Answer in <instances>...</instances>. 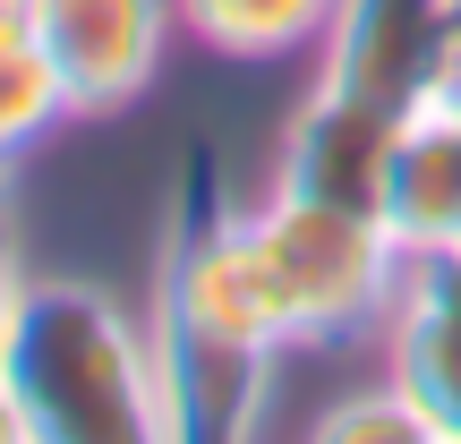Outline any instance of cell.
<instances>
[{
  "instance_id": "cell-1",
  "label": "cell",
  "mask_w": 461,
  "mask_h": 444,
  "mask_svg": "<svg viewBox=\"0 0 461 444\" xmlns=\"http://www.w3.org/2000/svg\"><path fill=\"white\" fill-rule=\"evenodd\" d=\"M146 333H154V376H163V436H240L274 359L291 350L240 214H214L171 240Z\"/></svg>"
},
{
  "instance_id": "cell-2",
  "label": "cell",
  "mask_w": 461,
  "mask_h": 444,
  "mask_svg": "<svg viewBox=\"0 0 461 444\" xmlns=\"http://www.w3.org/2000/svg\"><path fill=\"white\" fill-rule=\"evenodd\" d=\"M0 359H9L17 394H26L34 444H146V436H163L154 333L95 282L26 274L9 333H0Z\"/></svg>"
},
{
  "instance_id": "cell-3",
  "label": "cell",
  "mask_w": 461,
  "mask_h": 444,
  "mask_svg": "<svg viewBox=\"0 0 461 444\" xmlns=\"http://www.w3.org/2000/svg\"><path fill=\"white\" fill-rule=\"evenodd\" d=\"M240 231H248L257 282L274 299V325L291 350H359L384 333L393 291H402V248L376 214L274 180L240 214Z\"/></svg>"
},
{
  "instance_id": "cell-4",
  "label": "cell",
  "mask_w": 461,
  "mask_h": 444,
  "mask_svg": "<svg viewBox=\"0 0 461 444\" xmlns=\"http://www.w3.org/2000/svg\"><path fill=\"white\" fill-rule=\"evenodd\" d=\"M180 0H34V43L51 51L77 120H112L154 86Z\"/></svg>"
},
{
  "instance_id": "cell-5",
  "label": "cell",
  "mask_w": 461,
  "mask_h": 444,
  "mask_svg": "<svg viewBox=\"0 0 461 444\" xmlns=\"http://www.w3.org/2000/svg\"><path fill=\"white\" fill-rule=\"evenodd\" d=\"M453 17H461V0H342L325 43H316V86L411 112L445 77Z\"/></svg>"
},
{
  "instance_id": "cell-6",
  "label": "cell",
  "mask_w": 461,
  "mask_h": 444,
  "mask_svg": "<svg viewBox=\"0 0 461 444\" xmlns=\"http://www.w3.org/2000/svg\"><path fill=\"white\" fill-rule=\"evenodd\" d=\"M393 137H402V112L359 103V95H325V86H316V95L291 112V129H282L274 180L282 188H308V197H333V205H359V214L384 222Z\"/></svg>"
},
{
  "instance_id": "cell-7",
  "label": "cell",
  "mask_w": 461,
  "mask_h": 444,
  "mask_svg": "<svg viewBox=\"0 0 461 444\" xmlns=\"http://www.w3.org/2000/svg\"><path fill=\"white\" fill-rule=\"evenodd\" d=\"M376 350L428 402L436 436L461 444V248L402 257V291H393V316H384Z\"/></svg>"
},
{
  "instance_id": "cell-8",
  "label": "cell",
  "mask_w": 461,
  "mask_h": 444,
  "mask_svg": "<svg viewBox=\"0 0 461 444\" xmlns=\"http://www.w3.org/2000/svg\"><path fill=\"white\" fill-rule=\"evenodd\" d=\"M384 231L402 257L461 248V103H411L384 180Z\"/></svg>"
},
{
  "instance_id": "cell-9",
  "label": "cell",
  "mask_w": 461,
  "mask_h": 444,
  "mask_svg": "<svg viewBox=\"0 0 461 444\" xmlns=\"http://www.w3.org/2000/svg\"><path fill=\"white\" fill-rule=\"evenodd\" d=\"M342 0H180V26L222 60H291L316 51Z\"/></svg>"
},
{
  "instance_id": "cell-10",
  "label": "cell",
  "mask_w": 461,
  "mask_h": 444,
  "mask_svg": "<svg viewBox=\"0 0 461 444\" xmlns=\"http://www.w3.org/2000/svg\"><path fill=\"white\" fill-rule=\"evenodd\" d=\"M60 120H77V112H68V86H60V68H51V51L34 43V34L9 43L0 51V171L26 146H43Z\"/></svg>"
},
{
  "instance_id": "cell-11",
  "label": "cell",
  "mask_w": 461,
  "mask_h": 444,
  "mask_svg": "<svg viewBox=\"0 0 461 444\" xmlns=\"http://www.w3.org/2000/svg\"><path fill=\"white\" fill-rule=\"evenodd\" d=\"M316 436H333V444H445V436H436V419H428V402H419L393 367H384L376 385L333 394L325 411H316Z\"/></svg>"
},
{
  "instance_id": "cell-12",
  "label": "cell",
  "mask_w": 461,
  "mask_h": 444,
  "mask_svg": "<svg viewBox=\"0 0 461 444\" xmlns=\"http://www.w3.org/2000/svg\"><path fill=\"white\" fill-rule=\"evenodd\" d=\"M0 444H34V419H26V394H17L9 359H0Z\"/></svg>"
},
{
  "instance_id": "cell-13",
  "label": "cell",
  "mask_w": 461,
  "mask_h": 444,
  "mask_svg": "<svg viewBox=\"0 0 461 444\" xmlns=\"http://www.w3.org/2000/svg\"><path fill=\"white\" fill-rule=\"evenodd\" d=\"M17 282H26V265H17V231L0 214V333H9V308H17Z\"/></svg>"
},
{
  "instance_id": "cell-14",
  "label": "cell",
  "mask_w": 461,
  "mask_h": 444,
  "mask_svg": "<svg viewBox=\"0 0 461 444\" xmlns=\"http://www.w3.org/2000/svg\"><path fill=\"white\" fill-rule=\"evenodd\" d=\"M34 34V0H0V51Z\"/></svg>"
},
{
  "instance_id": "cell-15",
  "label": "cell",
  "mask_w": 461,
  "mask_h": 444,
  "mask_svg": "<svg viewBox=\"0 0 461 444\" xmlns=\"http://www.w3.org/2000/svg\"><path fill=\"white\" fill-rule=\"evenodd\" d=\"M428 103H461V17H453V51H445V77H436Z\"/></svg>"
}]
</instances>
